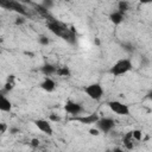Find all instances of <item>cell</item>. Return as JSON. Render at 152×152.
<instances>
[{"mask_svg":"<svg viewBox=\"0 0 152 152\" xmlns=\"http://www.w3.org/2000/svg\"><path fill=\"white\" fill-rule=\"evenodd\" d=\"M64 110L70 114L71 116H77V115H81L83 112H84V108L81 103L76 102V101H72V100H68L65 103H64Z\"/></svg>","mask_w":152,"mask_h":152,"instance_id":"8992f818","label":"cell"},{"mask_svg":"<svg viewBox=\"0 0 152 152\" xmlns=\"http://www.w3.org/2000/svg\"><path fill=\"white\" fill-rule=\"evenodd\" d=\"M56 75L61 76V77H70L71 76V71L68 66H58L57 68V71H56Z\"/></svg>","mask_w":152,"mask_h":152,"instance_id":"5bb4252c","label":"cell"},{"mask_svg":"<svg viewBox=\"0 0 152 152\" xmlns=\"http://www.w3.org/2000/svg\"><path fill=\"white\" fill-rule=\"evenodd\" d=\"M46 26H48V28H49V31L50 32H52L53 34H56V36H58V37H62L63 38V36L68 32V30L69 28H66L63 24H61L59 21H57V20H55V19H50L48 23H46Z\"/></svg>","mask_w":152,"mask_h":152,"instance_id":"5b68a950","label":"cell"},{"mask_svg":"<svg viewBox=\"0 0 152 152\" xmlns=\"http://www.w3.org/2000/svg\"><path fill=\"white\" fill-rule=\"evenodd\" d=\"M40 5H42V7H44L46 11H49V10H51V8L55 6V2H53L52 0H43V1L40 2Z\"/></svg>","mask_w":152,"mask_h":152,"instance_id":"e0dca14e","label":"cell"},{"mask_svg":"<svg viewBox=\"0 0 152 152\" xmlns=\"http://www.w3.org/2000/svg\"><path fill=\"white\" fill-rule=\"evenodd\" d=\"M99 119L100 116L97 113H91V114H81L77 116H71L70 121H77L82 125H93V124H96Z\"/></svg>","mask_w":152,"mask_h":152,"instance_id":"52a82bcc","label":"cell"},{"mask_svg":"<svg viewBox=\"0 0 152 152\" xmlns=\"http://www.w3.org/2000/svg\"><path fill=\"white\" fill-rule=\"evenodd\" d=\"M8 131V126L6 122H0V134H4L5 132Z\"/></svg>","mask_w":152,"mask_h":152,"instance_id":"ffe728a7","label":"cell"},{"mask_svg":"<svg viewBox=\"0 0 152 152\" xmlns=\"http://www.w3.org/2000/svg\"><path fill=\"white\" fill-rule=\"evenodd\" d=\"M39 144H40V141H39V139H37V138H33V139H31V141H30V146L33 147V148L38 147Z\"/></svg>","mask_w":152,"mask_h":152,"instance_id":"d6986e66","label":"cell"},{"mask_svg":"<svg viewBox=\"0 0 152 152\" xmlns=\"http://www.w3.org/2000/svg\"><path fill=\"white\" fill-rule=\"evenodd\" d=\"M131 135H132L133 140H137V141H140L142 139V132L140 129H133V131H131Z\"/></svg>","mask_w":152,"mask_h":152,"instance_id":"2e32d148","label":"cell"},{"mask_svg":"<svg viewBox=\"0 0 152 152\" xmlns=\"http://www.w3.org/2000/svg\"><path fill=\"white\" fill-rule=\"evenodd\" d=\"M40 72L45 76V77H50L52 75H56V71H57V66L53 65V64H50V63H45L40 66Z\"/></svg>","mask_w":152,"mask_h":152,"instance_id":"7c38bea8","label":"cell"},{"mask_svg":"<svg viewBox=\"0 0 152 152\" xmlns=\"http://www.w3.org/2000/svg\"><path fill=\"white\" fill-rule=\"evenodd\" d=\"M133 65H132V62L131 59L128 58H121V59H118L109 69V74H112L113 76H121V75H125L127 72H129L132 70Z\"/></svg>","mask_w":152,"mask_h":152,"instance_id":"6da1fadb","label":"cell"},{"mask_svg":"<svg viewBox=\"0 0 152 152\" xmlns=\"http://www.w3.org/2000/svg\"><path fill=\"white\" fill-rule=\"evenodd\" d=\"M33 124L40 132H43V133H45L48 135H52L53 134V128H52L50 121H48L45 119H37V120L33 121Z\"/></svg>","mask_w":152,"mask_h":152,"instance_id":"9c48e42d","label":"cell"},{"mask_svg":"<svg viewBox=\"0 0 152 152\" xmlns=\"http://www.w3.org/2000/svg\"><path fill=\"white\" fill-rule=\"evenodd\" d=\"M107 106L109 107V109L116 114V115H120V116H127L131 114V110H129V107L121 102V101H118V100H112V101H108Z\"/></svg>","mask_w":152,"mask_h":152,"instance_id":"3957f363","label":"cell"},{"mask_svg":"<svg viewBox=\"0 0 152 152\" xmlns=\"http://www.w3.org/2000/svg\"><path fill=\"white\" fill-rule=\"evenodd\" d=\"M84 93L87 94V96H88L89 99H91V100H94V101H99V100L102 99L104 90H103V87H102L100 83L95 82V83L88 84V86L84 88Z\"/></svg>","mask_w":152,"mask_h":152,"instance_id":"7a4b0ae2","label":"cell"},{"mask_svg":"<svg viewBox=\"0 0 152 152\" xmlns=\"http://www.w3.org/2000/svg\"><path fill=\"white\" fill-rule=\"evenodd\" d=\"M0 6L4 7L5 10H11V11H14V12L19 13L20 17H27L28 15V13H27L26 8L24 7V5L20 4L19 1L4 0V1H0Z\"/></svg>","mask_w":152,"mask_h":152,"instance_id":"277c9868","label":"cell"},{"mask_svg":"<svg viewBox=\"0 0 152 152\" xmlns=\"http://www.w3.org/2000/svg\"><path fill=\"white\" fill-rule=\"evenodd\" d=\"M96 128L102 133H109L115 127V121L112 118H100L95 124Z\"/></svg>","mask_w":152,"mask_h":152,"instance_id":"ba28073f","label":"cell"},{"mask_svg":"<svg viewBox=\"0 0 152 152\" xmlns=\"http://www.w3.org/2000/svg\"><path fill=\"white\" fill-rule=\"evenodd\" d=\"M56 82L51 78V77H45L43 81H42V83H40V88L44 90V91H46V93H52V91H55L56 90Z\"/></svg>","mask_w":152,"mask_h":152,"instance_id":"8fae6325","label":"cell"},{"mask_svg":"<svg viewBox=\"0 0 152 152\" xmlns=\"http://www.w3.org/2000/svg\"><path fill=\"white\" fill-rule=\"evenodd\" d=\"M24 23H25L24 17H19V18H17V19L14 20V24H15V25H23Z\"/></svg>","mask_w":152,"mask_h":152,"instance_id":"7402d4cb","label":"cell"},{"mask_svg":"<svg viewBox=\"0 0 152 152\" xmlns=\"http://www.w3.org/2000/svg\"><path fill=\"white\" fill-rule=\"evenodd\" d=\"M124 19H125V14H122V13H120L118 11H114V12H112L109 14V20L114 25H120L124 21Z\"/></svg>","mask_w":152,"mask_h":152,"instance_id":"4fadbf2b","label":"cell"},{"mask_svg":"<svg viewBox=\"0 0 152 152\" xmlns=\"http://www.w3.org/2000/svg\"><path fill=\"white\" fill-rule=\"evenodd\" d=\"M113 152H128V151H126V150H124V148H120V147H116V148H114Z\"/></svg>","mask_w":152,"mask_h":152,"instance_id":"d4e9b609","label":"cell"},{"mask_svg":"<svg viewBox=\"0 0 152 152\" xmlns=\"http://www.w3.org/2000/svg\"><path fill=\"white\" fill-rule=\"evenodd\" d=\"M89 134L97 137V135H100V131H99L97 128H90V129H89Z\"/></svg>","mask_w":152,"mask_h":152,"instance_id":"44dd1931","label":"cell"},{"mask_svg":"<svg viewBox=\"0 0 152 152\" xmlns=\"http://www.w3.org/2000/svg\"><path fill=\"white\" fill-rule=\"evenodd\" d=\"M8 131H10L11 134H18V133H20V129L18 127H11Z\"/></svg>","mask_w":152,"mask_h":152,"instance_id":"cb8c5ba5","label":"cell"},{"mask_svg":"<svg viewBox=\"0 0 152 152\" xmlns=\"http://www.w3.org/2000/svg\"><path fill=\"white\" fill-rule=\"evenodd\" d=\"M129 10V2L128 1H125V0H121L118 2V12L125 14L127 11Z\"/></svg>","mask_w":152,"mask_h":152,"instance_id":"9a60e30c","label":"cell"},{"mask_svg":"<svg viewBox=\"0 0 152 152\" xmlns=\"http://www.w3.org/2000/svg\"><path fill=\"white\" fill-rule=\"evenodd\" d=\"M12 107H13V104H12L11 100L6 95L0 93V112L10 113V112H12Z\"/></svg>","mask_w":152,"mask_h":152,"instance_id":"30bf717a","label":"cell"},{"mask_svg":"<svg viewBox=\"0 0 152 152\" xmlns=\"http://www.w3.org/2000/svg\"><path fill=\"white\" fill-rule=\"evenodd\" d=\"M49 119H50L51 121H55V122H57V121H61V118H59L58 115H55V114H50Z\"/></svg>","mask_w":152,"mask_h":152,"instance_id":"603a6c76","label":"cell"},{"mask_svg":"<svg viewBox=\"0 0 152 152\" xmlns=\"http://www.w3.org/2000/svg\"><path fill=\"white\" fill-rule=\"evenodd\" d=\"M38 43H39L40 45H43V46H46V45H49V44H50V39H49L46 36L40 34V36L38 37Z\"/></svg>","mask_w":152,"mask_h":152,"instance_id":"ac0fdd59","label":"cell"}]
</instances>
